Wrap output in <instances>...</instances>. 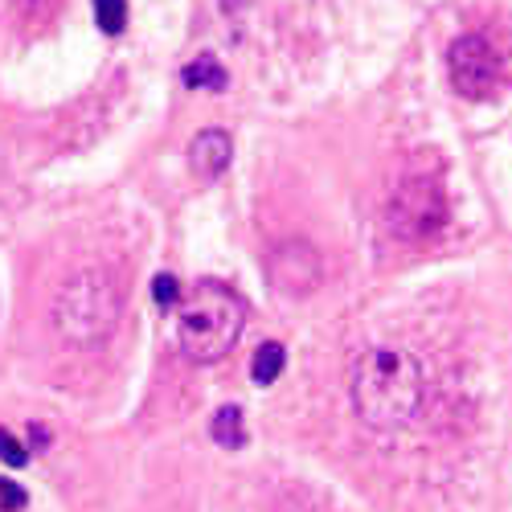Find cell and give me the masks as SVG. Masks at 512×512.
<instances>
[{"instance_id": "obj_3", "label": "cell", "mask_w": 512, "mask_h": 512, "mask_svg": "<svg viewBox=\"0 0 512 512\" xmlns=\"http://www.w3.org/2000/svg\"><path fill=\"white\" fill-rule=\"evenodd\" d=\"M123 312V287L111 271L91 267L66 279V287L54 300V328L70 345H99L103 336L115 332Z\"/></svg>"}, {"instance_id": "obj_4", "label": "cell", "mask_w": 512, "mask_h": 512, "mask_svg": "<svg viewBox=\"0 0 512 512\" xmlns=\"http://www.w3.org/2000/svg\"><path fill=\"white\" fill-rule=\"evenodd\" d=\"M386 222L402 242H435L447 226V189L435 168H410L386 201Z\"/></svg>"}, {"instance_id": "obj_7", "label": "cell", "mask_w": 512, "mask_h": 512, "mask_svg": "<svg viewBox=\"0 0 512 512\" xmlns=\"http://www.w3.org/2000/svg\"><path fill=\"white\" fill-rule=\"evenodd\" d=\"M234 160V144L230 136L222 132V127H205L201 136H193L189 144V168L201 177V181H213V177H222L226 168Z\"/></svg>"}, {"instance_id": "obj_12", "label": "cell", "mask_w": 512, "mask_h": 512, "mask_svg": "<svg viewBox=\"0 0 512 512\" xmlns=\"http://www.w3.org/2000/svg\"><path fill=\"white\" fill-rule=\"evenodd\" d=\"M152 300H156L160 308H177V304H181V283H177L173 275H156V279H152Z\"/></svg>"}, {"instance_id": "obj_2", "label": "cell", "mask_w": 512, "mask_h": 512, "mask_svg": "<svg viewBox=\"0 0 512 512\" xmlns=\"http://www.w3.org/2000/svg\"><path fill=\"white\" fill-rule=\"evenodd\" d=\"M246 324V308L242 300L222 287V283H197L185 300H181V316H177V340L181 353L197 365L222 361L242 336Z\"/></svg>"}, {"instance_id": "obj_1", "label": "cell", "mask_w": 512, "mask_h": 512, "mask_svg": "<svg viewBox=\"0 0 512 512\" xmlns=\"http://www.w3.org/2000/svg\"><path fill=\"white\" fill-rule=\"evenodd\" d=\"M353 406L373 431H398L422 410V365L402 349H369L353 361Z\"/></svg>"}, {"instance_id": "obj_14", "label": "cell", "mask_w": 512, "mask_h": 512, "mask_svg": "<svg viewBox=\"0 0 512 512\" xmlns=\"http://www.w3.org/2000/svg\"><path fill=\"white\" fill-rule=\"evenodd\" d=\"M0 459H5L9 467H25V459H29V451L9 435V431H0Z\"/></svg>"}, {"instance_id": "obj_10", "label": "cell", "mask_w": 512, "mask_h": 512, "mask_svg": "<svg viewBox=\"0 0 512 512\" xmlns=\"http://www.w3.org/2000/svg\"><path fill=\"white\" fill-rule=\"evenodd\" d=\"M283 365H287L283 345H275V340H267V345H263L259 353H254V361H250V377L259 381V386H271V381H279Z\"/></svg>"}, {"instance_id": "obj_11", "label": "cell", "mask_w": 512, "mask_h": 512, "mask_svg": "<svg viewBox=\"0 0 512 512\" xmlns=\"http://www.w3.org/2000/svg\"><path fill=\"white\" fill-rule=\"evenodd\" d=\"M95 21L103 33H123L127 25V0H95Z\"/></svg>"}, {"instance_id": "obj_9", "label": "cell", "mask_w": 512, "mask_h": 512, "mask_svg": "<svg viewBox=\"0 0 512 512\" xmlns=\"http://www.w3.org/2000/svg\"><path fill=\"white\" fill-rule=\"evenodd\" d=\"M209 435H213V443H218V447L238 451V447L246 443V422H242V410H238V406H222L218 414H213V422H209Z\"/></svg>"}, {"instance_id": "obj_6", "label": "cell", "mask_w": 512, "mask_h": 512, "mask_svg": "<svg viewBox=\"0 0 512 512\" xmlns=\"http://www.w3.org/2000/svg\"><path fill=\"white\" fill-rule=\"evenodd\" d=\"M267 275L271 283L283 291V295H295V300H304L312 295L320 283H324V259L320 250L304 238H291V242H279L267 259Z\"/></svg>"}, {"instance_id": "obj_13", "label": "cell", "mask_w": 512, "mask_h": 512, "mask_svg": "<svg viewBox=\"0 0 512 512\" xmlns=\"http://www.w3.org/2000/svg\"><path fill=\"white\" fill-rule=\"evenodd\" d=\"M25 488L21 484H13V480H0V508H5V512H21L25 508Z\"/></svg>"}, {"instance_id": "obj_8", "label": "cell", "mask_w": 512, "mask_h": 512, "mask_svg": "<svg viewBox=\"0 0 512 512\" xmlns=\"http://www.w3.org/2000/svg\"><path fill=\"white\" fill-rule=\"evenodd\" d=\"M181 82L189 91H226V70H222V62L213 58V54H201V58H193L185 70H181Z\"/></svg>"}, {"instance_id": "obj_5", "label": "cell", "mask_w": 512, "mask_h": 512, "mask_svg": "<svg viewBox=\"0 0 512 512\" xmlns=\"http://www.w3.org/2000/svg\"><path fill=\"white\" fill-rule=\"evenodd\" d=\"M447 66H451V82L463 99H488L496 87H500V54L492 50V41L480 37V33H463L451 54H447Z\"/></svg>"}]
</instances>
